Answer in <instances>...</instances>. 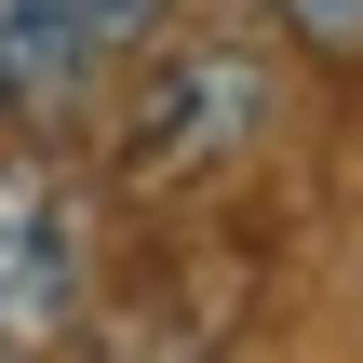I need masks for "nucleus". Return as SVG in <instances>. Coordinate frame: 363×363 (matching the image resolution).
Segmentation results:
<instances>
[{
  "label": "nucleus",
  "instance_id": "1",
  "mask_svg": "<svg viewBox=\"0 0 363 363\" xmlns=\"http://www.w3.org/2000/svg\"><path fill=\"white\" fill-rule=\"evenodd\" d=\"M256 135H269V67H256L242 40H189V54H148L108 175H121L135 202H189V189L242 175Z\"/></svg>",
  "mask_w": 363,
  "mask_h": 363
},
{
  "label": "nucleus",
  "instance_id": "2",
  "mask_svg": "<svg viewBox=\"0 0 363 363\" xmlns=\"http://www.w3.org/2000/svg\"><path fill=\"white\" fill-rule=\"evenodd\" d=\"M242 296H256V242L242 229H162L121 283L94 269L81 363H216L242 337Z\"/></svg>",
  "mask_w": 363,
  "mask_h": 363
},
{
  "label": "nucleus",
  "instance_id": "3",
  "mask_svg": "<svg viewBox=\"0 0 363 363\" xmlns=\"http://www.w3.org/2000/svg\"><path fill=\"white\" fill-rule=\"evenodd\" d=\"M94 310V202L67 162L0 148V363H54Z\"/></svg>",
  "mask_w": 363,
  "mask_h": 363
},
{
  "label": "nucleus",
  "instance_id": "4",
  "mask_svg": "<svg viewBox=\"0 0 363 363\" xmlns=\"http://www.w3.org/2000/svg\"><path fill=\"white\" fill-rule=\"evenodd\" d=\"M175 0H0V121H67L94 108Z\"/></svg>",
  "mask_w": 363,
  "mask_h": 363
},
{
  "label": "nucleus",
  "instance_id": "5",
  "mask_svg": "<svg viewBox=\"0 0 363 363\" xmlns=\"http://www.w3.org/2000/svg\"><path fill=\"white\" fill-rule=\"evenodd\" d=\"M269 13H283L323 67H363V0H269Z\"/></svg>",
  "mask_w": 363,
  "mask_h": 363
}]
</instances>
